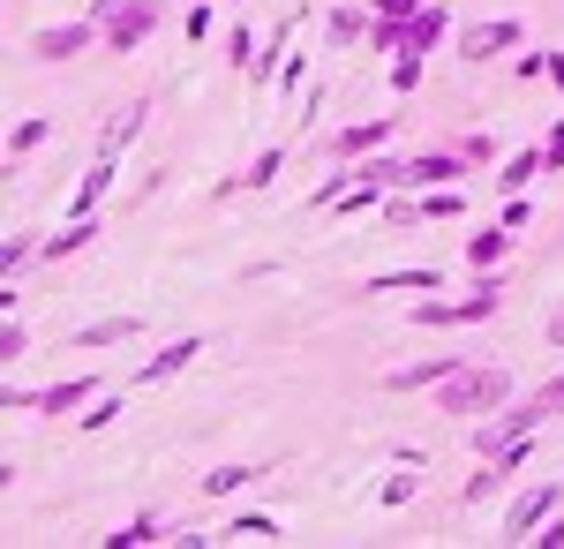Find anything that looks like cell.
Returning <instances> with one entry per match:
<instances>
[{"mask_svg":"<svg viewBox=\"0 0 564 549\" xmlns=\"http://www.w3.org/2000/svg\"><path fill=\"white\" fill-rule=\"evenodd\" d=\"M45 136H53V121H15V136H8V159H23V151H39Z\"/></svg>","mask_w":564,"mask_h":549,"instance_id":"cell-26","label":"cell"},{"mask_svg":"<svg viewBox=\"0 0 564 549\" xmlns=\"http://www.w3.org/2000/svg\"><path fill=\"white\" fill-rule=\"evenodd\" d=\"M106 542H113V549H135V542H166V535H159V519L143 512V519H129V527H121V535H106Z\"/></svg>","mask_w":564,"mask_h":549,"instance_id":"cell-25","label":"cell"},{"mask_svg":"<svg viewBox=\"0 0 564 549\" xmlns=\"http://www.w3.org/2000/svg\"><path fill=\"white\" fill-rule=\"evenodd\" d=\"M98 234H106V226H98V212L90 218H68V226H61V234H45V263H61V256H76V249H90V241H98Z\"/></svg>","mask_w":564,"mask_h":549,"instance_id":"cell-13","label":"cell"},{"mask_svg":"<svg viewBox=\"0 0 564 549\" xmlns=\"http://www.w3.org/2000/svg\"><path fill=\"white\" fill-rule=\"evenodd\" d=\"M196 354H204V338H174L166 354H151V362L135 369V384H166V377H181V369H188Z\"/></svg>","mask_w":564,"mask_h":549,"instance_id":"cell-12","label":"cell"},{"mask_svg":"<svg viewBox=\"0 0 564 549\" xmlns=\"http://www.w3.org/2000/svg\"><path fill=\"white\" fill-rule=\"evenodd\" d=\"M520 407L534 415V429H542V422H557V415H564V369H557L550 384H534V391H527Z\"/></svg>","mask_w":564,"mask_h":549,"instance_id":"cell-17","label":"cell"},{"mask_svg":"<svg viewBox=\"0 0 564 549\" xmlns=\"http://www.w3.org/2000/svg\"><path fill=\"white\" fill-rule=\"evenodd\" d=\"M527 31L512 23V15H489V23H467L459 31V61H497V53H520Z\"/></svg>","mask_w":564,"mask_h":549,"instance_id":"cell-6","label":"cell"},{"mask_svg":"<svg viewBox=\"0 0 564 549\" xmlns=\"http://www.w3.org/2000/svg\"><path fill=\"white\" fill-rule=\"evenodd\" d=\"M497 407H512V369H497V362L452 369V377L436 384V415H452V422H481Z\"/></svg>","mask_w":564,"mask_h":549,"instance_id":"cell-1","label":"cell"},{"mask_svg":"<svg viewBox=\"0 0 564 549\" xmlns=\"http://www.w3.org/2000/svg\"><path fill=\"white\" fill-rule=\"evenodd\" d=\"M550 346H564V309H557V316H550Z\"/></svg>","mask_w":564,"mask_h":549,"instance_id":"cell-36","label":"cell"},{"mask_svg":"<svg viewBox=\"0 0 564 549\" xmlns=\"http://www.w3.org/2000/svg\"><path fill=\"white\" fill-rule=\"evenodd\" d=\"M121 338H135V316H106V324H84V332H76V346H121Z\"/></svg>","mask_w":564,"mask_h":549,"instance_id":"cell-22","label":"cell"},{"mask_svg":"<svg viewBox=\"0 0 564 549\" xmlns=\"http://www.w3.org/2000/svg\"><path fill=\"white\" fill-rule=\"evenodd\" d=\"M542 166H564V121L550 128V143H542Z\"/></svg>","mask_w":564,"mask_h":549,"instance_id":"cell-34","label":"cell"},{"mask_svg":"<svg viewBox=\"0 0 564 549\" xmlns=\"http://www.w3.org/2000/svg\"><path fill=\"white\" fill-rule=\"evenodd\" d=\"M505 474H520V466H505V460H481V474H467V489H459V505H489V497L505 489Z\"/></svg>","mask_w":564,"mask_h":549,"instance_id":"cell-16","label":"cell"},{"mask_svg":"<svg viewBox=\"0 0 564 549\" xmlns=\"http://www.w3.org/2000/svg\"><path fill=\"white\" fill-rule=\"evenodd\" d=\"M106 39L90 15H76V23H45V31H31V53L39 61H76V53H90V45Z\"/></svg>","mask_w":564,"mask_h":549,"instance_id":"cell-7","label":"cell"},{"mask_svg":"<svg viewBox=\"0 0 564 549\" xmlns=\"http://www.w3.org/2000/svg\"><path fill=\"white\" fill-rule=\"evenodd\" d=\"M226 542H279V519H263V512H241V519H226Z\"/></svg>","mask_w":564,"mask_h":549,"instance_id":"cell-19","label":"cell"},{"mask_svg":"<svg viewBox=\"0 0 564 549\" xmlns=\"http://www.w3.org/2000/svg\"><path fill=\"white\" fill-rule=\"evenodd\" d=\"M257 474L263 466H212V474H204V497H234V489H249Z\"/></svg>","mask_w":564,"mask_h":549,"instance_id":"cell-20","label":"cell"},{"mask_svg":"<svg viewBox=\"0 0 564 549\" xmlns=\"http://www.w3.org/2000/svg\"><path fill=\"white\" fill-rule=\"evenodd\" d=\"M39 249H45V241H31V234H8V249H0V279L15 287V279H23V263H31Z\"/></svg>","mask_w":564,"mask_h":549,"instance_id":"cell-21","label":"cell"},{"mask_svg":"<svg viewBox=\"0 0 564 549\" xmlns=\"http://www.w3.org/2000/svg\"><path fill=\"white\" fill-rule=\"evenodd\" d=\"M377 15H391V23H414V15H422V0H377Z\"/></svg>","mask_w":564,"mask_h":549,"instance_id":"cell-32","label":"cell"},{"mask_svg":"<svg viewBox=\"0 0 564 549\" xmlns=\"http://www.w3.org/2000/svg\"><path fill=\"white\" fill-rule=\"evenodd\" d=\"M550 84H557V90H564V53H550Z\"/></svg>","mask_w":564,"mask_h":549,"instance_id":"cell-35","label":"cell"},{"mask_svg":"<svg viewBox=\"0 0 564 549\" xmlns=\"http://www.w3.org/2000/svg\"><path fill=\"white\" fill-rule=\"evenodd\" d=\"M226 61H234V68H257V61H263L257 31H241V23H234V31H226Z\"/></svg>","mask_w":564,"mask_h":549,"instance_id":"cell-24","label":"cell"},{"mask_svg":"<svg viewBox=\"0 0 564 549\" xmlns=\"http://www.w3.org/2000/svg\"><path fill=\"white\" fill-rule=\"evenodd\" d=\"M444 31H452V15H444L436 0H422V15L406 23V45H399V53H430V45L444 39Z\"/></svg>","mask_w":564,"mask_h":549,"instance_id":"cell-14","label":"cell"},{"mask_svg":"<svg viewBox=\"0 0 564 549\" xmlns=\"http://www.w3.org/2000/svg\"><path fill=\"white\" fill-rule=\"evenodd\" d=\"M452 369H467V354H430V362H406V369H391V377H384V391H436Z\"/></svg>","mask_w":564,"mask_h":549,"instance_id":"cell-10","label":"cell"},{"mask_svg":"<svg viewBox=\"0 0 564 549\" xmlns=\"http://www.w3.org/2000/svg\"><path fill=\"white\" fill-rule=\"evenodd\" d=\"M391 136H399V114L361 121V128H339V136H332V159H339V166H354V159H369V151H377V143H391Z\"/></svg>","mask_w":564,"mask_h":549,"instance_id":"cell-9","label":"cell"},{"mask_svg":"<svg viewBox=\"0 0 564 549\" xmlns=\"http://www.w3.org/2000/svg\"><path fill=\"white\" fill-rule=\"evenodd\" d=\"M324 39H332V45L369 39V15H361V8H332V15H324Z\"/></svg>","mask_w":564,"mask_h":549,"instance_id":"cell-18","label":"cell"},{"mask_svg":"<svg viewBox=\"0 0 564 549\" xmlns=\"http://www.w3.org/2000/svg\"><path fill=\"white\" fill-rule=\"evenodd\" d=\"M414 212H422V218H467V196H459V189H430Z\"/></svg>","mask_w":564,"mask_h":549,"instance_id":"cell-23","label":"cell"},{"mask_svg":"<svg viewBox=\"0 0 564 549\" xmlns=\"http://www.w3.org/2000/svg\"><path fill=\"white\" fill-rule=\"evenodd\" d=\"M497 301H505V279H497V271H475L467 294L459 301H422L414 324H430V332H444V324H481V316H497Z\"/></svg>","mask_w":564,"mask_h":549,"instance_id":"cell-3","label":"cell"},{"mask_svg":"<svg viewBox=\"0 0 564 549\" xmlns=\"http://www.w3.org/2000/svg\"><path fill=\"white\" fill-rule=\"evenodd\" d=\"M204 8H234V0H204Z\"/></svg>","mask_w":564,"mask_h":549,"instance_id":"cell-37","label":"cell"},{"mask_svg":"<svg viewBox=\"0 0 564 549\" xmlns=\"http://www.w3.org/2000/svg\"><path fill=\"white\" fill-rule=\"evenodd\" d=\"M113 415H121V399H113V391H98V399H90V415H76V422H84V429H106Z\"/></svg>","mask_w":564,"mask_h":549,"instance_id":"cell-30","label":"cell"},{"mask_svg":"<svg viewBox=\"0 0 564 549\" xmlns=\"http://www.w3.org/2000/svg\"><path fill=\"white\" fill-rule=\"evenodd\" d=\"M90 399H98V377H61V384H45V391H8L15 415H76Z\"/></svg>","mask_w":564,"mask_h":549,"instance_id":"cell-4","label":"cell"},{"mask_svg":"<svg viewBox=\"0 0 564 549\" xmlns=\"http://www.w3.org/2000/svg\"><path fill=\"white\" fill-rule=\"evenodd\" d=\"M459 151H467V159H475V173H481V166H497V143H489V136H467V143H459Z\"/></svg>","mask_w":564,"mask_h":549,"instance_id":"cell-31","label":"cell"},{"mask_svg":"<svg viewBox=\"0 0 564 549\" xmlns=\"http://www.w3.org/2000/svg\"><path fill=\"white\" fill-rule=\"evenodd\" d=\"M475 173V159L452 143V151H422V159H406V189H459Z\"/></svg>","mask_w":564,"mask_h":549,"instance_id":"cell-8","label":"cell"},{"mask_svg":"<svg viewBox=\"0 0 564 549\" xmlns=\"http://www.w3.org/2000/svg\"><path fill=\"white\" fill-rule=\"evenodd\" d=\"M23 346H31V332H23V316L8 309V324H0V362H23Z\"/></svg>","mask_w":564,"mask_h":549,"instance_id":"cell-28","label":"cell"},{"mask_svg":"<svg viewBox=\"0 0 564 549\" xmlns=\"http://www.w3.org/2000/svg\"><path fill=\"white\" fill-rule=\"evenodd\" d=\"M512 241H520V234H512L505 218H497V226H481V234H467V271H497V263L512 256Z\"/></svg>","mask_w":564,"mask_h":549,"instance_id":"cell-11","label":"cell"},{"mask_svg":"<svg viewBox=\"0 0 564 549\" xmlns=\"http://www.w3.org/2000/svg\"><path fill=\"white\" fill-rule=\"evenodd\" d=\"M414 84H422V53H399V61H391V90L406 98Z\"/></svg>","mask_w":564,"mask_h":549,"instance_id":"cell-29","label":"cell"},{"mask_svg":"<svg viewBox=\"0 0 564 549\" xmlns=\"http://www.w3.org/2000/svg\"><path fill=\"white\" fill-rule=\"evenodd\" d=\"M90 23L106 31V53H135L166 23V0H90Z\"/></svg>","mask_w":564,"mask_h":549,"instance_id":"cell-2","label":"cell"},{"mask_svg":"<svg viewBox=\"0 0 564 549\" xmlns=\"http://www.w3.org/2000/svg\"><path fill=\"white\" fill-rule=\"evenodd\" d=\"M399 287L422 294V287H436V271H391V279H369V294H399Z\"/></svg>","mask_w":564,"mask_h":549,"instance_id":"cell-27","label":"cell"},{"mask_svg":"<svg viewBox=\"0 0 564 549\" xmlns=\"http://www.w3.org/2000/svg\"><path fill=\"white\" fill-rule=\"evenodd\" d=\"M534 542H542V549H564V512H550V519H542V535H534Z\"/></svg>","mask_w":564,"mask_h":549,"instance_id":"cell-33","label":"cell"},{"mask_svg":"<svg viewBox=\"0 0 564 549\" xmlns=\"http://www.w3.org/2000/svg\"><path fill=\"white\" fill-rule=\"evenodd\" d=\"M564 505V489L557 482H534V489H520L512 505H505V542H534L542 535V519Z\"/></svg>","mask_w":564,"mask_h":549,"instance_id":"cell-5","label":"cell"},{"mask_svg":"<svg viewBox=\"0 0 564 549\" xmlns=\"http://www.w3.org/2000/svg\"><path fill=\"white\" fill-rule=\"evenodd\" d=\"M534 173H542V151H512V159L497 166V189H505V196H527V189H534Z\"/></svg>","mask_w":564,"mask_h":549,"instance_id":"cell-15","label":"cell"}]
</instances>
